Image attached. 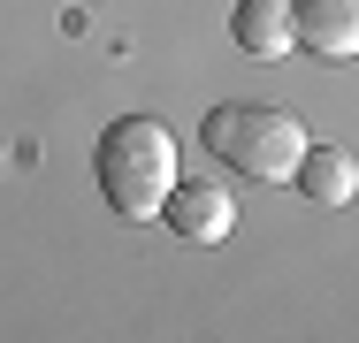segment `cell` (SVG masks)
<instances>
[{
	"mask_svg": "<svg viewBox=\"0 0 359 343\" xmlns=\"http://www.w3.org/2000/svg\"><path fill=\"white\" fill-rule=\"evenodd\" d=\"M92 176H100V199L115 206L123 221H153L168 191L184 183L176 176V130L153 122V115H123L107 122L100 145H92Z\"/></svg>",
	"mask_w": 359,
	"mask_h": 343,
	"instance_id": "obj_1",
	"label": "cell"
},
{
	"mask_svg": "<svg viewBox=\"0 0 359 343\" xmlns=\"http://www.w3.org/2000/svg\"><path fill=\"white\" fill-rule=\"evenodd\" d=\"M199 145L229 160L237 176H252V183H298V160H306V122L290 115V107H268V99H222L207 107V122H199Z\"/></svg>",
	"mask_w": 359,
	"mask_h": 343,
	"instance_id": "obj_2",
	"label": "cell"
},
{
	"mask_svg": "<svg viewBox=\"0 0 359 343\" xmlns=\"http://www.w3.org/2000/svg\"><path fill=\"white\" fill-rule=\"evenodd\" d=\"M290 31L321 62H359V0H290Z\"/></svg>",
	"mask_w": 359,
	"mask_h": 343,
	"instance_id": "obj_3",
	"label": "cell"
},
{
	"mask_svg": "<svg viewBox=\"0 0 359 343\" xmlns=\"http://www.w3.org/2000/svg\"><path fill=\"white\" fill-rule=\"evenodd\" d=\"M161 214H168V229L191 237V244H222V237L237 229V199H229L222 183H176Z\"/></svg>",
	"mask_w": 359,
	"mask_h": 343,
	"instance_id": "obj_4",
	"label": "cell"
},
{
	"mask_svg": "<svg viewBox=\"0 0 359 343\" xmlns=\"http://www.w3.org/2000/svg\"><path fill=\"white\" fill-rule=\"evenodd\" d=\"M229 31H237V46L260 54V62H283L290 46H298V31H290V0H237Z\"/></svg>",
	"mask_w": 359,
	"mask_h": 343,
	"instance_id": "obj_5",
	"label": "cell"
},
{
	"mask_svg": "<svg viewBox=\"0 0 359 343\" xmlns=\"http://www.w3.org/2000/svg\"><path fill=\"white\" fill-rule=\"evenodd\" d=\"M298 191L313 206H352L359 199V160L344 145H306V160H298Z\"/></svg>",
	"mask_w": 359,
	"mask_h": 343,
	"instance_id": "obj_6",
	"label": "cell"
}]
</instances>
